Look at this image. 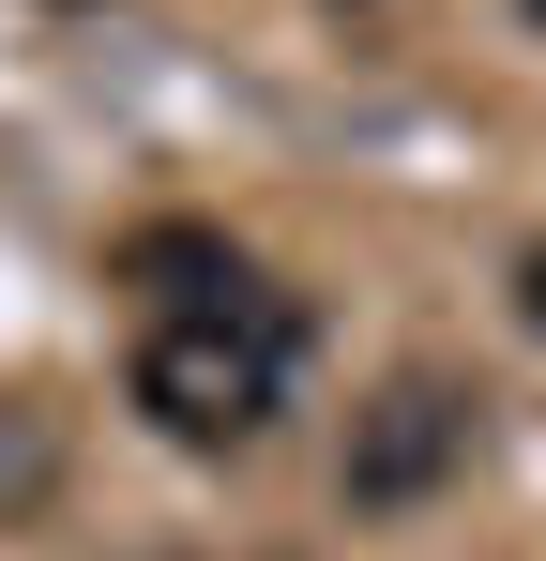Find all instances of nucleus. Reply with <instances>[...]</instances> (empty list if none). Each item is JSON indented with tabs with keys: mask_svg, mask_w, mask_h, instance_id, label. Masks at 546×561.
<instances>
[{
	"mask_svg": "<svg viewBox=\"0 0 546 561\" xmlns=\"http://www.w3.org/2000/svg\"><path fill=\"white\" fill-rule=\"evenodd\" d=\"M516 319H532V334H546V243H532V259H516Z\"/></svg>",
	"mask_w": 546,
	"mask_h": 561,
	"instance_id": "20e7f679",
	"label": "nucleus"
},
{
	"mask_svg": "<svg viewBox=\"0 0 546 561\" xmlns=\"http://www.w3.org/2000/svg\"><path fill=\"white\" fill-rule=\"evenodd\" d=\"M288 304L273 288H243V304H213V319H152L137 334V410L168 425V440H197V456H228V440H259L273 394H288Z\"/></svg>",
	"mask_w": 546,
	"mask_h": 561,
	"instance_id": "f257e3e1",
	"label": "nucleus"
},
{
	"mask_svg": "<svg viewBox=\"0 0 546 561\" xmlns=\"http://www.w3.org/2000/svg\"><path fill=\"white\" fill-rule=\"evenodd\" d=\"M122 274L168 288V319H213V304H243V288H259L228 243H213V228H137V243H122Z\"/></svg>",
	"mask_w": 546,
	"mask_h": 561,
	"instance_id": "7ed1b4c3",
	"label": "nucleus"
},
{
	"mask_svg": "<svg viewBox=\"0 0 546 561\" xmlns=\"http://www.w3.org/2000/svg\"><path fill=\"white\" fill-rule=\"evenodd\" d=\"M470 410H486V394H470L455 365H395V379L350 410L334 501H350V516H425V501L455 485V456H470Z\"/></svg>",
	"mask_w": 546,
	"mask_h": 561,
	"instance_id": "f03ea898",
	"label": "nucleus"
},
{
	"mask_svg": "<svg viewBox=\"0 0 546 561\" xmlns=\"http://www.w3.org/2000/svg\"><path fill=\"white\" fill-rule=\"evenodd\" d=\"M532 15H546V0H532Z\"/></svg>",
	"mask_w": 546,
	"mask_h": 561,
	"instance_id": "39448f33",
	"label": "nucleus"
}]
</instances>
